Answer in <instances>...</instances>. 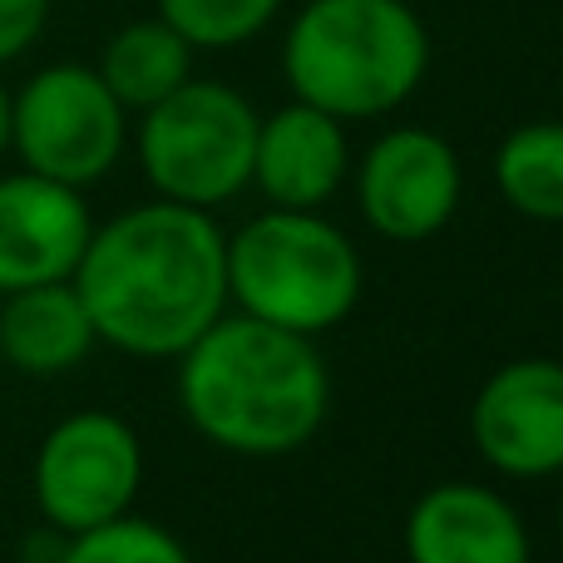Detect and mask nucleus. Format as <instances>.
<instances>
[{
	"mask_svg": "<svg viewBox=\"0 0 563 563\" xmlns=\"http://www.w3.org/2000/svg\"><path fill=\"white\" fill-rule=\"evenodd\" d=\"M69 282L104 346L184 356L228 311V238L208 208L154 198L95 228Z\"/></svg>",
	"mask_w": 563,
	"mask_h": 563,
	"instance_id": "obj_1",
	"label": "nucleus"
},
{
	"mask_svg": "<svg viewBox=\"0 0 563 563\" xmlns=\"http://www.w3.org/2000/svg\"><path fill=\"white\" fill-rule=\"evenodd\" d=\"M178 406L218 450L277 460L321 430L331 410V376L311 336L247 311H223L178 356Z\"/></svg>",
	"mask_w": 563,
	"mask_h": 563,
	"instance_id": "obj_2",
	"label": "nucleus"
},
{
	"mask_svg": "<svg viewBox=\"0 0 563 563\" xmlns=\"http://www.w3.org/2000/svg\"><path fill=\"white\" fill-rule=\"evenodd\" d=\"M282 69L297 99L346 119L400 109L430 69V35L406 0H311L287 30Z\"/></svg>",
	"mask_w": 563,
	"mask_h": 563,
	"instance_id": "obj_3",
	"label": "nucleus"
},
{
	"mask_svg": "<svg viewBox=\"0 0 563 563\" xmlns=\"http://www.w3.org/2000/svg\"><path fill=\"white\" fill-rule=\"evenodd\" d=\"M228 301L282 331L321 336L361 301V257L317 208H267L228 238Z\"/></svg>",
	"mask_w": 563,
	"mask_h": 563,
	"instance_id": "obj_4",
	"label": "nucleus"
},
{
	"mask_svg": "<svg viewBox=\"0 0 563 563\" xmlns=\"http://www.w3.org/2000/svg\"><path fill=\"white\" fill-rule=\"evenodd\" d=\"M257 124L243 95L213 79H184L168 99L144 109L139 164L158 198L218 208L253 184Z\"/></svg>",
	"mask_w": 563,
	"mask_h": 563,
	"instance_id": "obj_5",
	"label": "nucleus"
},
{
	"mask_svg": "<svg viewBox=\"0 0 563 563\" xmlns=\"http://www.w3.org/2000/svg\"><path fill=\"white\" fill-rule=\"evenodd\" d=\"M10 148L25 158L30 174L85 194L119 164L124 104L109 95L99 69L49 65L20 95H10Z\"/></svg>",
	"mask_w": 563,
	"mask_h": 563,
	"instance_id": "obj_6",
	"label": "nucleus"
},
{
	"mask_svg": "<svg viewBox=\"0 0 563 563\" xmlns=\"http://www.w3.org/2000/svg\"><path fill=\"white\" fill-rule=\"evenodd\" d=\"M139 485H144V445L139 430L114 410H75L40 440L35 505L59 534H79L129 515Z\"/></svg>",
	"mask_w": 563,
	"mask_h": 563,
	"instance_id": "obj_7",
	"label": "nucleus"
},
{
	"mask_svg": "<svg viewBox=\"0 0 563 563\" xmlns=\"http://www.w3.org/2000/svg\"><path fill=\"white\" fill-rule=\"evenodd\" d=\"M460 188H465V174L445 139L430 129H390L361 158L356 203L380 238L426 243L450 228Z\"/></svg>",
	"mask_w": 563,
	"mask_h": 563,
	"instance_id": "obj_8",
	"label": "nucleus"
},
{
	"mask_svg": "<svg viewBox=\"0 0 563 563\" xmlns=\"http://www.w3.org/2000/svg\"><path fill=\"white\" fill-rule=\"evenodd\" d=\"M479 460L509 479H544L563 470V361L519 356L479 386L470 406Z\"/></svg>",
	"mask_w": 563,
	"mask_h": 563,
	"instance_id": "obj_9",
	"label": "nucleus"
},
{
	"mask_svg": "<svg viewBox=\"0 0 563 563\" xmlns=\"http://www.w3.org/2000/svg\"><path fill=\"white\" fill-rule=\"evenodd\" d=\"M89 233L95 223L79 188L40 178L30 168L0 178V297L75 277Z\"/></svg>",
	"mask_w": 563,
	"mask_h": 563,
	"instance_id": "obj_10",
	"label": "nucleus"
},
{
	"mask_svg": "<svg viewBox=\"0 0 563 563\" xmlns=\"http://www.w3.org/2000/svg\"><path fill=\"white\" fill-rule=\"evenodd\" d=\"M410 563H529V529L519 509L489 485L450 479L410 505Z\"/></svg>",
	"mask_w": 563,
	"mask_h": 563,
	"instance_id": "obj_11",
	"label": "nucleus"
},
{
	"mask_svg": "<svg viewBox=\"0 0 563 563\" xmlns=\"http://www.w3.org/2000/svg\"><path fill=\"white\" fill-rule=\"evenodd\" d=\"M346 178V129L327 109L297 104L277 109L257 124L253 184L273 198V208H321Z\"/></svg>",
	"mask_w": 563,
	"mask_h": 563,
	"instance_id": "obj_12",
	"label": "nucleus"
},
{
	"mask_svg": "<svg viewBox=\"0 0 563 563\" xmlns=\"http://www.w3.org/2000/svg\"><path fill=\"white\" fill-rule=\"evenodd\" d=\"M95 321L75 282H40L5 291L0 307V356L25 376H59L95 351Z\"/></svg>",
	"mask_w": 563,
	"mask_h": 563,
	"instance_id": "obj_13",
	"label": "nucleus"
},
{
	"mask_svg": "<svg viewBox=\"0 0 563 563\" xmlns=\"http://www.w3.org/2000/svg\"><path fill=\"white\" fill-rule=\"evenodd\" d=\"M194 69V45L168 20H134L104 45L99 79L124 104V114H144L158 99H168Z\"/></svg>",
	"mask_w": 563,
	"mask_h": 563,
	"instance_id": "obj_14",
	"label": "nucleus"
},
{
	"mask_svg": "<svg viewBox=\"0 0 563 563\" xmlns=\"http://www.w3.org/2000/svg\"><path fill=\"white\" fill-rule=\"evenodd\" d=\"M495 184L519 218L563 223V124H525L499 144Z\"/></svg>",
	"mask_w": 563,
	"mask_h": 563,
	"instance_id": "obj_15",
	"label": "nucleus"
},
{
	"mask_svg": "<svg viewBox=\"0 0 563 563\" xmlns=\"http://www.w3.org/2000/svg\"><path fill=\"white\" fill-rule=\"evenodd\" d=\"M59 563H194V559L178 544V534H168L164 525L119 515V519H109V525L69 534Z\"/></svg>",
	"mask_w": 563,
	"mask_h": 563,
	"instance_id": "obj_16",
	"label": "nucleus"
},
{
	"mask_svg": "<svg viewBox=\"0 0 563 563\" xmlns=\"http://www.w3.org/2000/svg\"><path fill=\"white\" fill-rule=\"evenodd\" d=\"M282 0H158V20L178 30L194 49H233L267 30Z\"/></svg>",
	"mask_w": 563,
	"mask_h": 563,
	"instance_id": "obj_17",
	"label": "nucleus"
},
{
	"mask_svg": "<svg viewBox=\"0 0 563 563\" xmlns=\"http://www.w3.org/2000/svg\"><path fill=\"white\" fill-rule=\"evenodd\" d=\"M49 20V0H0V65L25 55Z\"/></svg>",
	"mask_w": 563,
	"mask_h": 563,
	"instance_id": "obj_18",
	"label": "nucleus"
},
{
	"mask_svg": "<svg viewBox=\"0 0 563 563\" xmlns=\"http://www.w3.org/2000/svg\"><path fill=\"white\" fill-rule=\"evenodd\" d=\"M10 148V95H5V85H0V154Z\"/></svg>",
	"mask_w": 563,
	"mask_h": 563,
	"instance_id": "obj_19",
	"label": "nucleus"
},
{
	"mask_svg": "<svg viewBox=\"0 0 563 563\" xmlns=\"http://www.w3.org/2000/svg\"><path fill=\"white\" fill-rule=\"evenodd\" d=\"M559 534H563V505H559Z\"/></svg>",
	"mask_w": 563,
	"mask_h": 563,
	"instance_id": "obj_20",
	"label": "nucleus"
}]
</instances>
